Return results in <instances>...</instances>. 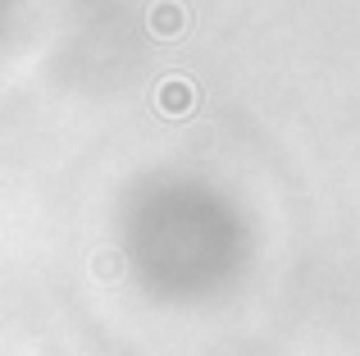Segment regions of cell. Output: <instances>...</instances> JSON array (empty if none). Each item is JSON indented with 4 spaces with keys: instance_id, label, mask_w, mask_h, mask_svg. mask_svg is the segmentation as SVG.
<instances>
[{
    "instance_id": "1",
    "label": "cell",
    "mask_w": 360,
    "mask_h": 356,
    "mask_svg": "<svg viewBox=\"0 0 360 356\" xmlns=\"http://www.w3.org/2000/svg\"><path fill=\"white\" fill-rule=\"evenodd\" d=\"M155 110L165 119H187L196 110V87L192 78H183V73H169L165 82L155 87Z\"/></svg>"
},
{
    "instance_id": "2",
    "label": "cell",
    "mask_w": 360,
    "mask_h": 356,
    "mask_svg": "<svg viewBox=\"0 0 360 356\" xmlns=\"http://www.w3.org/2000/svg\"><path fill=\"white\" fill-rule=\"evenodd\" d=\"M146 32L160 37V42H178L187 32V5L183 0H155L146 14Z\"/></svg>"
}]
</instances>
